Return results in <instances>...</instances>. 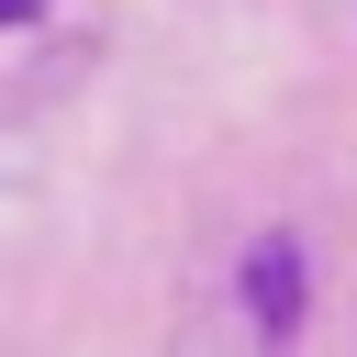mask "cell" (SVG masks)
Returning <instances> with one entry per match:
<instances>
[{"label": "cell", "mask_w": 357, "mask_h": 357, "mask_svg": "<svg viewBox=\"0 0 357 357\" xmlns=\"http://www.w3.org/2000/svg\"><path fill=\"white\" fill-rule=\"evenodd\" d=\"M245 301H257V324L279 335V324L301 312V245H257V257H245Z\"/></svg>", "instance_id": "obj_1"}, {"label": "cell", "mask_w": 357, "mask_h": 357, "mask_svg": "<svg viewBox=\"0 0 357 357\" xmlns=\"http://www.w3.org/2000/svg\"><path fill=\"white\" fill-rule=\"evenodd\" d=\"M22 11H33V0H0V22H22Z\"/></svg>", "instance_id": "obj_2"}]
</instances>
